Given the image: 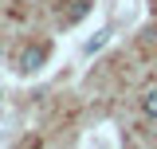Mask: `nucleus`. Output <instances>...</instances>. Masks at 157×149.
<instances>
[{
	"label": "nucleus",
	"instance_id": "nucleus-1",
	"mask_svg": "<svg viewBox=\"0 0 157 149\" xmlns=\"http://www.w3.org/2000/svg\"><path fill=\"white\" fill-rule=\"evenodd\" d=\"M43 59H47V47L32 43V47L20 55V71H28V74H32V71H39V67H43Z\"/></svg>",
	"mask_w": 157,
	"mask_h": 149
},
{
	"label": "nucleus",
	"instance_id": "nucleus-2",
	"mask_svg": "<svg viewBox=\"0 0 157 149\" xmlns=\"http://www.w3.org/2000/svg\"><path fill=\"white\" fill-rule=\"evenodd\" d=\"M141 110L149 114V118H157V86H153V90H145V94H141Z\"/></svg>",
	"mask_w": 157,
	"mask_h": 149
},
{
	"label": "nucleus",
	"instance_id": "nucleus-3",
	"mask_svg": "<svg viewBox=\"0 0 157 149\" xmlns=\"http://www.w3.org/2000/svg\"><path fill=\"white\" fill-rule=\"evenodd\" d=\"M106 39H110V32H106V28H102V32H98V36L90 39V43H86V55H94L98 47H106Z\"/></svg>",
	"mask_w": 157,
	"mask_h": 149
}]
</instances>
